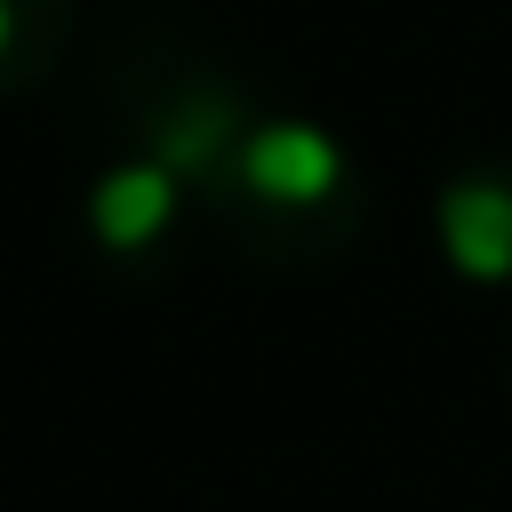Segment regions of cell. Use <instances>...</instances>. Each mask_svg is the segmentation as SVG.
Returning <instances> with one entry per match:
<instances>
[{
  "label": "cell",
  "instance_id": "cell-1",
  "mask_svg": "<svg viewBox=\"0 0 512 512\" xmlns=\"http://www.w3.org/2000/svg\"><path fill=\"white\" fill-rule=\"evenodd\" d=\"M208 192H216V216L272 264L336 256V240H320V224L352 240V160L312 120H248L232 168Z\"/></svg>",
  "mask_w": 512,
  "mask_h": 512
},
{
  "label": "cell",
  "instance_id": "cell-2",
  "mask_svg": "<svg viewBox=\"0 0 512 512\" xmlns=\"http://www.w3.org/2000/svg\"><path fill=\"white\" fill-rule=\"evenodd\" d=\"M240 136H248V104L224 80H208V72H184V80H168L144 104V152L160 168H176L184 184H200V192L232 168Z\"/></svg>",
  "mask_w": 512,
  "mask_h": 512
},
{
  "label": "cell",
  "instance_id": "cell-3",
  "mask_svg": "<svg viewBox=\"0 0 512 512\" xmlns=\"http://www.w3.org/2000/svg\"><path fill=\"white\" fill-rule=\"evenodd\" d=\"M440 248L464 280H512V176L496 168H464L456 184H440Z\"/></svg>",
  "mask_w": 512,
  "mask_h": 512
},
{
  "label": "cell",
  "instance_id": "cell-4",
  "mask_svg": "<svg viewBox=\"0 0 512 512\" xmlns=\"http://www.w3.org/2000/svg\"><path fill=\"white\" fill-rule=\"evenodd\" d=\"M176 192H184V176L160 168L152 152H144V160H120V168H104L96 192H88V232H96L112 256H136V248H152V240L176 224Z\"/></svg>",
  "mask_w": 512,
  "mask_h": 512
},
{
  "label": "cell",
  "instance_id": "cell-5",
  "mask_svg": "<svg viewBox=\"0 0 512 512\" xmlns=\"http://www.w3.org/2000/svg\"><path fill=\"white\" fill-rule=\"evenodd\" d=\"M72 0H0V96H24L64 48Z\"/></svg>",
  "mask_w": 512,
  "mask_h": 512
}]
</instances>
